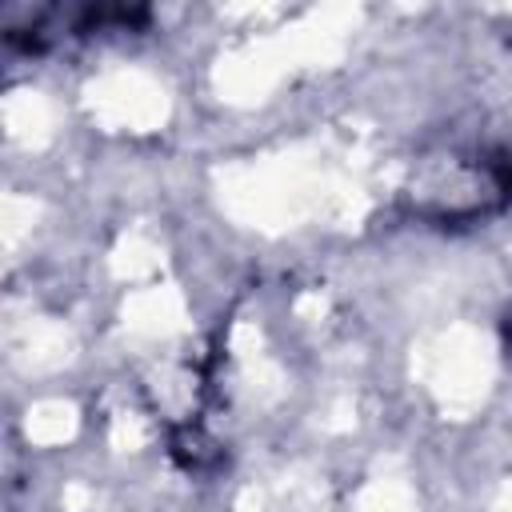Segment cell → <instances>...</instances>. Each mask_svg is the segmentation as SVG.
I'll return each mask as SVG.
<instances>
[{
    "mask_svg": "<svg viewBox=\"0 0 512 512\" xmlns=\"http://www.w3.org/2000/svg\"><path fill=\"white\" fill-rule=\"evenodd\" d=\"M416 208L440 220L484 216L512 196V172L492 156H448V164H428L412 188Z\"/></svg>",
    "mask_w": 512,
    "mask_h": 512,
    "instance_id": "6da1fadb",
    "label": "cell"
}]
</instances>
